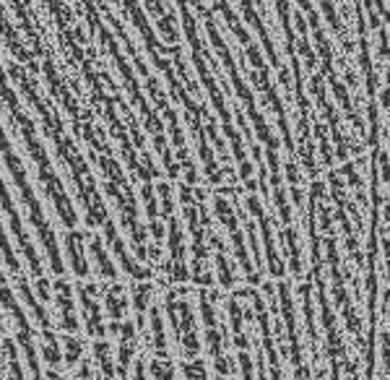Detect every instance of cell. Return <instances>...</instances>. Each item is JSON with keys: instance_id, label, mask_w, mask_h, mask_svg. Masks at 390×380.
Returning <instances> with one entry per match:
<instances>
[{"instance_id": "obj_1", "label": "cell", "mask_w": 390, "mask_h": 380, "mask_svg": "<svg viewBox=\"0 0 390 380\" xmlns=\"http://www.w3.org/2000/svg\"><path fill=\"white\" fill-rule=\"evenodd\" d=\"M16 76H18V84L24 86V94L29 97V102L40 110L42 128H45V133H47L50 141L55 144L60 162L68 167V172H71L73 188H76L79 201H81V209H84V221H86L88 226H102L104 240H107V245L112 248V253L117 255L120 268H122L130 279H136V282H149V279H151V268L144 266L141 260H136L130 253H127L125 243H122V237H120V232H117V226H115V221L110 219V211L104 209L102 195H99V188H96V180H94V175H91V170H88V164H86V159H84V154H81L79 149H76V144L68 138V133L63 130V122L57 120L55 113H52V110H50V107L45 105L37 94H34L29 79H26L24 73H16Z\"/></svg>"}, {"instance_id": "obj_2", "label": "cell", "mask_w": 390, "mask_h": 380, "mask_svg": "<svg viewBox=\"0 0 390 380\" xmlns=\"http://www.w3.org/2000/svg\"><path fill=\"white\" fill-rule=\"evenodd\" d=\"M6 110H8V115H11L13 128L18 130V138L24 141L26 151H29V156H32V164H34V170H37V183H40L42 193L50 198L57 219H60V224H63L65 229H76V224H79V214H76V209H73L71 195L65 193L63 183H60L55 167H52V162H50V154L45 151V146H42L40 136H37V120H32V117L21 110L18 102L8 105Z\"/></svg>"}, {"instance_id": "obj_3", "label": "cell", "mask_w": 390, "mask_h": 380, "mask_svg": "<svg viewBox=\"0 0 390 380\" xmlns=\"http://www.w3.org/2000/svg\"><path fill=\"white\" fill-rule=\"evenodd\" d=\"M0 156H3V162H6V167H8L11 180H13V185H16L18 195H21L26 217H29L32 226L37 229V237H40L42 248H45V255H47V260H50L52 274L63 276L65 263H63V258H60V245H57L55 226H52V221L45 217V209H42L40 198H37L32 183H29V175H26L24 162H21V156L16 154V149H13V144H11L8 133H6V128H3V122H0Z\"/></svg>"}, {"instance_id": "obj_4", "label": "cell", "mask_w": 390, "mask_h": 380, "mask_svg": "<svg viewBox=\"0 0 390 380\" xmlns=\"http://www.w3.org/2000/svg\"><path fill=\"white\" fill-rule=\"evenodd\" d=\"M96 167L102 172V183H104V193L110 195L115 209L120 214V224L125 229V235L133 243V253L138 260H149V237L146 229L141 224V211H138V201L133 195V188L127 183L125 172L120 170V164L110 156L107 149L94 151Z\"/></svg>"}, {"instance_id": "obj_5", "label": "cell", "mask_w": 390, "mask_h": 380, "mask_svg": "<svg viewBox=\"0 0 390 380\" xmlns=\"http://www.w3.org/2000/svg\"><path fill=\"white\" fill-rule=\"evenodd\" d=\"M180 198H183V211H185V221H188V232L193 240V268H190V279L200 287H208L214 282V274L208 268V226L211 219L206 217L203 209V193L198 185L185 183L180 185Z\"/></svg>"}, {"instance_id": "obj_6", "label": "cell", "mask_w": 390, "mask_h": 380, "mask_svg": "<svg viewBox=\"0 0 390 380\" xmlns=\"http://www.w3.org/2000/svg\"><path fill=\"white\" fill-rule=\"evenodd\" d=\"M0 308L6 310V316L11 318V323H13V339H16L18 349H21V355H24V364L32 380H47L45 378V372H42V355L40 349H37V333H34V326L32 321L26 318L24 308H21V302H18L16 292L13 287L8 284L6 274L0 271Z\"/></svg>"}, {"instance_id": "obj_7", "label": "cell", "mask_w": 390, "mask_h": 380, "mask_svg": "<svg viewBox=\"0 0 390 380\" xmlns=\"http://www.w3.org/2000/svg\"><path fill=\"white\" fill-rule=\"evenodd\" d=\"M159 193V206H161V219L167 221V245H169V258L164 263V274L172 284H185L190 282V268H188V258H185V235L183 224L175 217V195H172V185L169 183H159L156 185Z\"/></svg>"}, {"instance_id": "obj_8", "label": "cell", "mask_w": 390, "mask_h": 380, "mask_svg": "<svg viewBox=\"0 0 390 380\" xmlns=\"http://www.w3.org/2000/svg\"><path fill=\"white\" fill-rule=\"evenodd\" d=\"M164 310H167L172 336L177 341V349L185 359H198L200 355V336H198V321L195 310L185 289H169L164 297Z\"/></svg>"}, {"instance_id": "obj_9", "label": "cell", "mask_w": 390, "mask_h": 380, "mask_svg": "<svg viewBox=\"0 0 390 380\" xmlns=\"http://www.w3.org/2000/svg\"><path fill=\"white\" fill-rule=\"evenodd\" d=\"M200 321H203L206 352L216 367V375L229 378L234 372V359L226 355V331L219 321V292L208 289V287L200 289Z\"/></svg>"}, {"instance_id": "obj_10", "label": "cell", "mask_w": 390, "mask_h": 380, "mask_svg": "<svg viewBox=\"0 0 390 380\" xmlns=\"http://www.w3.org/2000/svg\"><path fill=\"white\" fill-rule=\"evenodd\" d=\"M0 209L6 211V217H8L11 232H13V240H16L18 251H21L24 260L29 263V271L34 274V279H42V276H45V266H42V258H40V253H37V248H34L29 232H26L24 221H21V217H18L16 201H13V195H11L8 185L3 183V175H0Z\"/></svg>"}, {"instance_id": "obj_11", "label": "cell", "mask_w": 390, "mask_h": 380, "mask_svg": "<svg viewBox=\"0 0 390 380\" xmlns=\"http://www.w3.org/2000/svg\"><path fill=\"white\" fill-rule=\"evenodd\" d=\"M76 294H79V305H81V323H84V331L91 336V339H104L110 328L104 323L102 316V305H99V297H102V287L96 282H84L76 287Z\"/></svg>"}, {"instance_id": "obj_12", "label": "cell", "mask_w": 390, "mask_h": 380, "mask_svg": "<svg viewBox=\"0 0 390 380\" xmlns=\"http://www.w3.org/2000/svg\"><path fill=\"white\" fill-rule=\"evenodd\" d=\"M214 214L219 217V224L229 232L231 237V245H234V258L242 263V268H245V276L250 284H258L260 282V276L255 274L253 263H250V258H247V251H245V237H242V232H239V224H237V214H234V209H231V203L224 198L222 193L214 195Z\"/></svg>"}, {"instance_id": "obj_13", "label": "cell", "mask_w": 390, "mask_h": 380, "mask_svg": "<svg viewBox=\"0 0 390 380\" xmlns=\"http://www.w3.org/2000/svg\"><path fill=\"white\" fill-rule=\"evenodd\" d=\"M52 302H55V323L63 333H79V313H76V289L71 282L57 276L52 284Z\"/></svg>"}, {"instance_id": "obj_14", "label": "cell", "mask_w": 390, "mask_h": 380, "mask_svg": "<svg viewBox=\"0 0 390 380\" xmlns=\"http://www.w3.org/2000/svg\"><path fill=\"white\" fill-rule=\"evenodd\" d=\"M86 232H79V229H68L63 235V245H65V258H68V266L79 279H88L91 276V266H88V248H86Z\"/></svg>"}, {"instance_id": "obj_15", "label": "cell", "mask_w": 390, "mask_h": 380, "mask_svg": "<svg viewBox=\"0 0 390 380\" xmlns=\"http://www.w3.org/2000/svg\"><path fill=\"white\" fill-rule=\"evenodd\" d=\"M104 308H107V318H110V333L117 336L120 326L127 318V308H130V299H127L125 287L120 282H110L107 289H104Z\"/></svg>"}, {"instance_id": "obj_16", "label": "cell", "mask_w": 390, "mask_h": 380, "mask_svg": "<svg viewBox=\"0 0 390 380\" xmlns=\"http://www.w3.org/2000/svg\"><path fill=\"white\" fill-rule=\"evenodd\" d=\"M117 372L120 378L127 380V375H130V364L136 362V355H138V333H136V323L133 321H122V326H120L117 331Z\"/></svg>"}, {"instance_id": "obj_17", "label": "cell", "mask_w": 390, "mask_h": 380, "mask_svg": "<svg viewBox=\"0 0 390 380\" xmlns=\"http://www.w3.org/2000/svg\"><path fill=\"white\" fill-rule=\"evenodd\" d=\"M16 292H18V297H21V302L29 308L32 318L37 321V326H40V333L55 331V326H52V321H50V313L45 310V302L37 297V292L29 287V282H26L24 276H16Z\"/></svg>"}, {"instance_id": "obj_18", "label": "cell", "mask_w": 390, "mask_h": 380, "mask_svg": "<svg viewBox=\"0 0 390 380\" xmlns=\"http://www.w3.org/2000/svg\"><path fill=\"white\" fill-rule=\"evenodd\" d=\"M247 206H250V211H253L255 217H258V221H260V229H263L265 251H268V271H271V276H284V271H287V268L281 266L279 255H276V248H273V235H271V221L265 219L263 206H260V201H258L255 195H247Z\"/></svg>"}, {"instance_id": "obj_19", "label": "cell", "mask_w": 390, "mask_h": 380, "mask_svg": "<svg viewBox=\"0 0 390 380\" xmlns=\"http://www.w3.org/2000/svg\"><path fill=\"white\" fill-rule=\"evenodd\" d=\"M208 243L214 248V260H216V279L222 284L224 289H231L234 282H237V274H234V266H231L229 255H226V248H224L222 237L216 235L214 229L208 226Z\"/></svg>"}, {"instance_id": "obj_20", "label": "cell", "mask_w": 390, "mask_h": 380, "mask_svg": "<svg viewBox=\"0 0 390 380\" xmlns=\"http://www.w3.org/2000/svg\"><path fill=\"white\" fill-rule=\"evenodd\" d=\"M88 258H91V263H94V274L99 276V279H107V282H115L117 279V266L112 263L110 253H107V248H104L102 237L96 235H88Z\"/></svg>"}, {"instance_id": "obj_21", "label": "cell", "mask_w": 390, "mask_h": 380, "mask_svg": "<svg viewBox=\"0 0 390 380\" xmlns=\"http://www.w3.org/2000/svg\"><path fill=\"white\" fill-rule=\"evenodd\" d=\"M94 364H96V380H122L117 372V359L110 341L96 339L94 341Z\"/></svg>"}, {"instance_id": "obj_22", "label": "cell", "mask_w": 390, "mask_h": 380, "mask_svg": "<svg viewBox=\"0 0 390 380\" xmlns=\"http://www.w3.org/2000/svg\"><path fill=\"white\" fill-rule=\"evenodd\" d=\"M0 359H3V367H6V375H8V380H26L24 364H21V359H18L16 339L3 336V341H0Z\"/></svg>"}, {"instance_id": "obj_23", "label": "cell", "mask_w": 390, "mask_h": 380, "mask_svg": "<svg viewBox=\"0 0 390 380\" xmlns=\"http://www.w3.org/2000/svg\"><path fill=\"white\" fill-rule=\"evenodd\" d=\"M146 333H149V344H151L154 355L167 357L169 344H167V336H164V321H161L159 305H151V310H149V331Z\"/></svg>"}, {"instance_id": "obj_24", "label": "cell", "mask_w": 390, "mask_h": 380, "mask_svg": "<svg viewBox=\"0 0 390 380\" xmlns=\"http://www.w3.org/2000/svg\"><path fill=\"white\" fill-rule=\"evenodd\" d=\"M130 297H133V308H136V318L141 328H144V318L146 313L151 310V299H154V284L151 282H136L133 289H130Z\"/></svg>"}, {"instance_id": "obj_25", "label": "cell", "mask_w": 390, "mask_h": 380, "mask_svg": "<svg viewBox=\"0 0 390 380\" xmlns=\"http://www.w3.org/2000/svg\"><path fill=\"white\" fill-rule=\"evenodd\" d=\"M60 341H63V364L76 367L84 359V341L76 339V333H65Z\"/></svg>"}, {"instance_id": "obj_26", "label": "cell", "mask_w": 390, "mask_h": 380, "mask_svg": "<svg viewBox=\"0 0 390 380\" xmlns=\"http://www.w3.org/2000/svg\"><path fill=\"white\" fill-rule=\"evenodd\" d=\"M0 255H3V263L8 266V271L13 276H21V263H18L16 253L11 248V240H8V232H6V226L0 221Z\"/></svg>"}, {"instance_id": "obj_27", "label": "cell", "mask_w": 390, "mask_h": 380, "mask_svg": "<svg viewBox=\"0 0 390 380\" xmlns=\"http://www.w3.org/2000/svg\"><path fill=\"white\" fill-rule=\"evenodd\" d=\"M149 372H151V380H177V370L175 364L169 362V357H156L149 364Z\"/></svg>"}, {"instance_id": "obj_28", "label": "cell", "mask_w": 390, "mask_h": 380, "mask_svg": "<svg viewBox=\"0 0 390 380\" xmlns=\"http://www.w3.org/2000/svg\"><path fill=\"white\" fill-rule=\"evenodd\" d=\"M183 378L185 380H208L206 364L200 359H185L183 362Z\"/></svg>"}, {"instance_id": "obj_29", "label": "cell", "mask_w": 390, "mask_h": 380, "mask_svg": "<svg viewBox=\"0 0 390 380\" xmlns=\"http://www.w3.org/2000/svg\"><path fill=\"white\" fill-rule=\"evenodd\" d=\"M34 292H37V297L42 299V302H50L52 299V287H50V282L42 276V279H34Z\"/></svg>"}, {"instance_id": "obj_30", "label": "cell", "mask_w": 390, "mask_h": 380, "mask_svg": "<svg viewBox=\"0 0 390 380\" xmlns=\"http://www.w3.org/2000/svg\"><path fill=\"white\" fill-rule=\"evenodd\" d=\"M133 380H151V372L146 367L144 357H138L136 362H133Z\"/></svg>"}, {"instance_id": "obj_31", "label": "cell", "mask_w": 390, "mask_h": 380, "mask_svg": "<svg viewBox=\"0 0 390 380\" xmlns=\"http://www.w3.org/2000/svg\"><path fill=\"white\" fill-rule=\"evenodd\" d=\"M76 378H79V380H91V378H94V367H91V362H88V359H81V362H79Z\"/></svg>"}, {"instance_id": "obj_32", "label": "cell", "mask_w": 390, "mask_h": 380, "mask_svg": "<svg viewBox=\"0 0 390 380\" xmlns=\"http://www.w3.org/2000/svg\"><path fill=\"white\" fill-rule=\"evenodd\" d=\"M45 378H47V380H68V378H63V375H57L55 370H50L47 375H45Z\"/></svg>"}, {"instance_id": "obj_33", "label": "cell", "mask_w": 390, "mask_h": 380, "mask_svg": "<svg viewBox=\"0 0 390 380\" xmlns=\"http://www.w3.org/2000/svg\"><path fill=\"white\" fill-rule=\"evenodd\" d=\"M216 380H229V378H224V375H216Z\"/></svg>"}, {"instance_id": "obj_34", "label": "cell", "mask_w": 390, "mask_h": 380, "mask_svg": "<svg viewBox=\"0 0 390 380\" xmlns=\"http://www.w3.org/2000/svg\"><path fill=\"white\" fill-rule=\"evenodd\" d=\"M0 341H3V323H0Z\"/></svg>"}]
</instances>
